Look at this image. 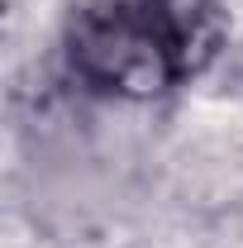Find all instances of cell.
Here are the masks:
<instances>
[{
	"label": "cell",
	"instance_id": "6da1fadb",
	"mask_svg": "<svg viewBox=\"0 0 243 248\" xmlns=\"http://www.w3.org/2000/svg\"><path fill=\"white\" fill-rule=\"evenodd\" d=\"M219 43L214 0H91L67 24V67L95 95L157 100L200 77Z\"/></svg>",
	"mask_w": 243,
	"mask_h": 248
}]
</instances>
